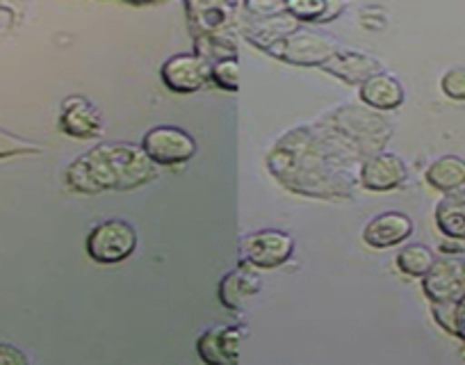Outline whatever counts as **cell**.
<instances>
[{"label":"cell","instance_id":"24","mask_svg":"<svg viewBox=\"0 0 465 365\" xmlns=\"http://www.w3.org/2000/svg\"><path fill=\"white\" fill-rule=\"evenodd\" d=\"M431 315L433 320H436L438 327L445 329L451 336H456V304H442V301H436V304H431Z\"/></svg>","mask_w":465,"mask_h":365},{"label":"cell","instance_id":"28","mask_svg":"<svg viewBox=\"0 0 465 365\" xmlns=\"http://www.w3.org/2000/svg\"><path fill=\"white\" fill-rule=\"evenodd\" d=\"M456 336L465 342V297L456 304Z\"/></svg>","mask_w":465,"mask_h":365},{"label":"cell","instance_id":"29","mask_svg":"<svg viewBox=\"0 0 465 365\" xmlns=\"http://www.w3.org/2000/svg\"><path fill=\"white\" fill-rule=\"evenodd\" d=\"M126 3H133V5H151V3H163V0H126Z\"/></svg>","mask_w":465,"mask_h":365},{"label":"cell","instance_id":"1","mask_svg":"<svg viewBox=\"0 0 465 365\" xmlns=\"http://www.w3.org/2000/svg\"><path fill=\"white\" fill-rule=\"evenodd\" d=\"M392 128L368 105H340L312 123L292 128L267 153V169L285 190L311 199H347L359 169L383 151Z\"/></svg>","mask_w":465,"mask_h":365},{"label":"cell","instance_id":"9","mask_svg":"<svg viewBox=\"0 0 465 365\" xmlns=\"http://www.w3.org/2000/svg\"><path fill=\"white\" fill-rule=\"evenodd\" d=\"M244 338H247L244 324H222V327L205 329L196 340V354L205 365H238Z\"/></svg>","mask_w":465,"mask_h":365},{"label":"cell","instance_id":"8","mask_svg":"<svg viewBox=\"0 0 465 365\" xmlns=\"http://www.w3.org/2000/svg\"><path fill=\"white\" fill-rule=\"evenodd\" d=\"M422 291L431 304H459L465 297V258L442 253L422 277Z\"/></svg>","mask_w":465,"mask_h":365},{"label":"cell","instance_id":"6","mask_svg":"<svg viewBox=\"0 0 465 365\" xmlns=\"http://www.w3.org/2000/svg\"><path fill=\"white\" fill-rule=\"evenodd\" d=\"M294 253V238L288 231L261 229L244 235L240 244V261L249 262L256 270H276L285 265Z\"/></svg>","mask_w":465,"mask_h":365},{"label":"cell","instance_id":"17","mask_svg":"<svg viewBox=\"0 0 465 365\" xmlns=\"http://www.w3.org/2000/svg\"><path fill=\"white\" fill-rule=\"evenodd\" d=\"M438 231L447 240H459L465 242V185L442 194L433 212Z\"/></svg>","mask_w":465,"mask_h":365},{"label":"cell","instance_id":"10","mask_svg":"<svg viewBox=\"0 0 465 365\" xmlns=\"http://www.w3.org/2000/svg\"><path fill=\"white\" fill-rule=\"evenodd\" d=\"M160 78L173 94H196L210 83V62L199 53H178L160 66Z\"/></svg>","mask_w":465,"mask_h":365},{"label":"cell","instance_id":"5","mask_svg":"<svg viewBox=\"0 0 465 365\" xmlns=\"http://www.w3.org/2000/svg\"><path fill=\"white\" fill-rule=\"evenodd\" d=\"M84 249H87V256L98 265H116L135 253L137 231L119 217L98 222L87 233Z\"/></svg>","mask_w":465,"mask_h":365},{"label":"cell","instance_id":"12","mask_svg":"<svg viewBox=\"0 0 465 365\" xmlns=\"http://www.w3.org/2000/svg\"><path fill=\"white\" fill-rule=\"evenodd\" d=\"M60 123L62 133L75 140H92V137L103 135V117L96 105L87 101L84 96H69L62 101L60 108Z\"/></svg>","mask_w":465,"mask_h":365},{"label":"cell","instance_id":"3","mask_svg":"<svg viewBox=\"0 0 465 365\" xmlns=\"http://www.w3.org/2000/svg\"><path fill=\"white\" fill-rule=\"evenodd\" d=\"M187 12L194 53L213 64L223 57H238L235 21L240 0H183Z\"/></svg>","mask_w":465,"mask_h":365},{"label":"cell","instance_id":"27","mask_svg":"<svg viewBox=\"0 0 465 365\" xmlns=\"http://www.w3.org/2000/svg\"><path fill=\"white\" fill-rule=\"evenodd\" d=\"M15 3H25V0H0V35H7L16 21Z\"/></svg>","mask_w":465,"mask_h":365},{"label":"cell","instance_id":"21","mask_svg":"<svg viewBox=\"0 0 465 365\" xmlns=\"http://www.w3.org/2000/svg\"><path fill=\"white\" fill-rule=\"evenodd\" d=\"M210 83L222 92L235 94L240 89V60L238 57H223L210 64Z\"/></svg>","mask_w":465,"mask_h":365},{"label":"cell","instance_id":"20","mask_svg":"<svg viewBox=\"0 0 465 365\" xmlns=\"http://www.w3.org/2000/svg\"><path fill=\"white\" fill-rule=\"evenodd\" d=\"M436 253H433L431 247L427 244H420V242H411L406 247L400 249L395 258V265L397 270L409 279H422L431 265L436 262Z\"/></svg>","mask_w":465,"mask_h":365},{"label":"cell","instance_id":"26","mask_svg":"<svg viewBox=\"0 0 465 365\" xmlns=\"http://www.w3.org/2000/svg\"><path fill=\"white\" fill-rule=\"evenodd\" d=\"M25 363H30L28 354H24V351H21L16 345H12V342L0 340V365H25Z\"/></svg>","mask_w":465,"mask_h":365},{"label":"cell","instance_id":"15","mask_svg":"<svg viewBox=\"0 0 465 365\" xmlns=\"http://www.w3.org/2000/svg\"><path fill=\"white\" fill-rule=\"evenodd\" d=\"M320 69L324 71V74L333 75V78L342 80V83L356 84V87H359V84L365 83L370 75L383 71V64L377 57L370 55V53L342 46L333 57H329Z\"/></svg>","mask_w":465,"mask_h":365},{"label":"cell","instance_id":"16","mask_svg":"<svg viewBox=\"0 0 465 365\" xmlns=\"http://www.w3.org/2000/svg\"><path fill=\"white\" fill-rule=\"evenodd\" d=\"M361 104L368 108L377 110V113H391V110L401 108L406 101L404 84L400 78H395L388 71H379V74L370 75L365 83L359 84Z\"/></svg>","mask_w":465,"mask_h":365},{"label":"cell","instance_id":"18","mask_svg":"<svg viewBox=\"0 0 465 365\" xmlns=\"http://www.w3.org/2000/svg\"><path fill=\"white\" fill-rule=\"evenodd\" d=\"M347 7V0H283V15H290L299 24H329Z\"/></svg>","mask_w":465,"mask_h":365},{"label":"cell","instance_id":"7","mask_svg":"<svg viewBox=\"0 0 465 365\" xmlns=\"http://www.w3.org/2000/svg\"><path fill=\"white\" fill-rule=\"evenodd\" d=\"M142 149L158 167H178L190 163L199 146L187 131L178 126H155L142 137Z\"/></svg>","mask_w":465,"mask_h":365},{"label":"cell","instance_id":"11","mask_svg":"<svg viewBox=\"0 0 465 365\" xmlns=\"http://www.w3.org/2000/svg\"><path fill=\"white\" fill-rule=\"evenodd\" d=\"M409 181V169L406 163L395 153H379L370 155L359 169V185L368 192H392L400 190Z\"/></svg>","mask_w":465,"mask_h":365},{"label":"cell","instance_id":"22","mask_svg":"<svg viewBox=\"0 0 465 365\" xmlns=\"http://www.w3.org/2000/svg\"><path fill=\"white\" fill-rule=\"evenodd\" d=\"M42 151V144H37V142L25 140V137L16 135V133L0 128V160L21 158V155H39Z\"/></svg>","mask_w":465,"mask_h":365},{"label":"cell","instance_id":"23","mask_svg":"<svg viewBox=\"0 0 465 365\" xmlns=\"http://www.w3.org/2000/svg\"><path fill=\"white\" fill-rule=\"evenodd\" d=\"M442 94L451 101H465V66H454L440 78Z\"/></svg>","mask_w":465,"mask_h":365},{"label":"cell","instance_id":"14","mask_svg":"<svg viewBox=\"0 0 465 365\" xmlns=\"http://www.w3.org/2000/svg\"><path fill=\"white\" fill-rule=\"evenodd\" d=\"M261 277H258V270L249 262L240 261V265L235 270L226 271L219 281L217 295L219 301H222L223 309L228 311H242L244 304L249 300L261 292Z\"/></svg>","mask_w":465,"mask_h":365},{"label":"cell","instance_id":"13","mask_svg":"<svg viewBox=\"0 0 465 365\" xmlns=\"http://www.w3.org/2000/svg\"><path fill=\"white\" fill-rule=\"evenodd\" d=\"M413 235V220L406 212L386 211L372 217L363 229V242L372 249H392Z\"/></svg>","mask_w":465,"mask_h":365},{"label":"cell","instance_id":"25","mask_svg":"<svg viewBox=\"0 0 465 365\" xmlns=\"http://www.w3.org/2000/svg\"><path fill=\"white\" fill-rule=\"evenodd\" d=\"M244 12L252 16L283 15V0H244Z\"/></svg>","mask_w":465,"mask_h":365},{"label":"cell","instance_id":"4","mask_svg":"<svg viewBox=\"0 0 465 365\" xmlns=\"http://www.w3.org/2000/svg\"><path fill=\"white\" fill-rule=\"evenodd\" d=\"M342 48V44L338 42L331 35L315 33V30H308L303 25H299L292 33L283 35L281 39L272 42L270 46H265L267 55H272L274 60L288 62L294 66H317L320 69L329 57H333L335 53Z\"/></svg>","mask_w":465,"mask_h":365},{"label":"cell","instance_id":"19","mask_svg":"<svg viewBox=\"0 0 465 365\" xmlns=\"http://www.w3.org/2000/svg\"><path fill=\"white\" fill-rule=\"evenodd\" d=\"M424 178L438 192H451V190L465 185V160L460 155H442L436 158L424 172Z\"/></svg>","mask_w":465,"mask_h":365},{"label":"cell","instance_id":"2","mask_svg":"<svg viewBox=\"0 0 465 365\" xmlns=\"http://www.w3.org/2000/svg\"><path fill=\"white\" fill-rule=\"evenodd\" d=\"M158 169L160 167L146 155L142 144L107 142L78 155L66 167L64 182L69 190L87 194V197L112 192V190L128 192L153 181L158 176Z\"/></svg>","mask_w":465,"mask_h":365}]
</instances>
